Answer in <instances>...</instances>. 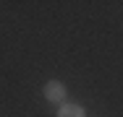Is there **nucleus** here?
<instances>
[{
	"mask_svg": "<svg viewBox=\"0 0 123 117\" xmlns=\"http://www.w3.org/2000/svg\"><path fill=\"white\" fill-rule=\"evenodd\" d=\"M42 94H45V99L52 101V104H66V86H63L60 81H47L45 89H42Z\"/></svg>",
	"mask_w": 123,
	"mask_h": 117,
	"instance_id": "obj_1",
	"label": "nucleus"
},
{
	"mask_svg": "<svg viewBox=\"0 0 123 117\" xmlns=\"http://www.w3.org/2000/svg\"><path fill=\"white\" fill-rule=\"evenodd\" d=\"M86 112L79 107V104H60L58 109V117H84Z\"/></svg>",
	"mask_w": 123,
	"mask_h": 117,
	"instance_id": "obj_2",
	"label": "nucleus"
}]
</instances>
